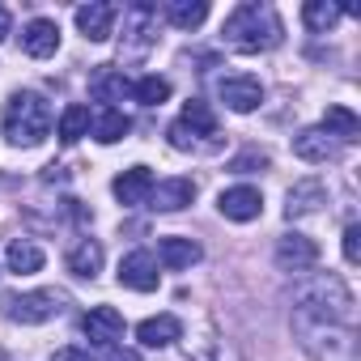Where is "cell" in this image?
I'll return each instance as SVG.
<instances>
[{
    "instance_id": "30bf717a",
    "label": "cell",
    "mask_w": 361,
    "mask_h": 361,
    "mask_svg": "<svg viewBox=\"0 0 361 361\" xmlns=\"http://www.w3.org/2000/svg\"><path fill=\"white\" fill-rule=\"evenodd\" d=\"M217 209H221V217H230V221H255L259 213H264V196H259V188H230V192H221V200H217Z\"/></svg>"
},
{
    "instance_id": "8992f818",
    "label": "cell",
    "mask_w": 361,
    "mask_h": 361,
    "mask_svg": "<svg viewBox=\"0 0 361 361\" xmlns=\"http://www.w3.org/2000/svg\"><path fill=\"white\" fill-rule=\"evenodd\" d=\"M217 94H221V102H226L230 111H238V115H247V111H255V106L264 102L259 77H221Z\"/></svg>"
},
{
    "instance_id": "9c48e42d",
    "label": "cell",
    "mask_w": 361,
    "mask_h": 361,
    "mask_svg": "<svg viewBox=\"0 0 361 361\" xmlns=\"http://www.w3.org/2000/svg\"><path fill=\"white\" fill-rule=\"evenodd\" d=\"M115 18H119V9H115V5H106V0H90V5H81V9H77V26H81V35H85L90 43H106V39H111Z\"/></svg>"
},
{
    "instance_id": "484cf974",
    "label": "cell",
    "mask_w": 361,
    "mask_h": 361,
    "mask_svg": "<svg viewBox=\"0 0 361 361\" xmlns=\"http://www.w3.org/2000/svg\"><path fill=\"white\" fill-rule=\"evenodd\" d=\"M90 106H81V102H73V106H64V115H60V140L64 145H77L85 132H90Z\"/></svg>"
},
{
    "instance_id": "6da1fadb",
    "label": "cell",
    "mask_w": 361,
    "mask_h": 361,
    "mask_svg": "<svg viewBox=\"0 0 361 361\" xmlns=\"http://www.w3.org/2000/svg\"><path fill=\"white\" fill-rule=\"evenodd\" d=\"M293 302H298V314H310V319H327V323H344V327H353V319H357V302L336 272L306 276L293 289Z\"/></svg>"
},
{
    "instance_id": "d4e9b609",
    "label": "cell",
    "mask_w": 361,
    "mask_h": 361,
    "mask_svg": "<svg viewBox=\"0 0 361 361\" xmlns=\"http://www.w3.org/2000/svg\"><path fill=\"white\" fill-rule=\"evenodd\" d=\"M178 123H183L192 136H213V132H217V115H213L209 102H200V98H192V102L183 106V119H178Z\"/></svg>"
},
{
    "instance_id": "ac0fdd59",
    "label": "cell",
    "mask_w": 361,
    "mask_h": 361,
    "mask_svg": "<svg viewBox=\"0 0 361 361\" xmlns=\"http://www.w3.org/2000/svg\"><path fill=\"white\" fill-rule=\"evenodd\" d=\"M64 264H68V272H73V276L94 281V276H98V268H102V247H98L94 238H81V243H73V247H68Z\"/></svg>"
},
{
    "instance_id": "83f0119b",
    "label": "cell",
    "mask_w": 361,
    "mask_h": 361,
    "mask_svg": "<svg viewBox=\"0 0 361 361\" xmlns=\"http://www.w3.org/2000/svg\"><path fill=\"white\" fill-rule=\"evenodd\" d=\"M132 98L145 102V106H161V102L170 98V81L157 77V73H149V77H140V81L132 85Z\"/></svg>"
},
{
    "instance_id": "7a4b0ae2",
    "label": "cell",
    "mask_w": 361,
    "mask_h": 361,
    "mask_svg": "<svg viewBox=\"0 0 361 361\" xmlns=\"http://www.w3.org/2000/svg\"><path fill=\"white\" fill-rule=\"evenodd\" d=\"M221 35H226V43L234 51H272L285 39V26H281L272 5H255V0H247V5H238L226 18Z\"/></svg>"
},
{
    "instance_id": "4fadbf2b",
    "label": "cell",
    "mask_w": 361,
    "mask_h": 361,
    "mask_svg": "<svg viewBox=\"0 0 361 361\" xmlns=\"http://www.w3.org/2000/svg\"><path fill=\"white\" fill-rule=\"evenodd\" d=\"M115 200L123 204V209H136V204H145L149 200V192H153V174H149V166H132V170H123L119 178H115Z\"/></svg>"
},
{
    "instance_id": "3957f363",
    "label": "cell",
    "mask_w": 361,
    "mask_h": 361,
    "mask_svg": "<svg viewBox=\"0 0 361 361\" xmlns=\"http://www.w3.org/2000/svg\"><path fill=\"white\" fill-rule=\"evenodd\" d=\"M51 123H56V115H51V102L43 94H35V90L9 94V102H5V140L9 145L35 149L39 140L51 136Z\"/></svg>"
},
{
    "instance_id": "277c9868",
    "label": "cell",
    "mask_w": 361,
    "mask_h": 361,
    "mask_svg": "<svg viewBox=\"0 0 361 361\" xmlns=\"http://www.w3.org/2000/svg\"><path fill=\"white\" fill-rule=\"evenodd\" d=\"M293 331H298V344L314 361H357V327L310 319V314L293 310Z\"/></svg>"
},
{
    "instance_id": "2e32d148",
    "label": "cell",
    "mask_w": 361,
    "mask_h": 361,
    "mask_svg": "<svg viewBox=\"0 0 361 361\" xmlns=\"http://www.w3.org/2000/svg\"><path fill=\"white\" fill-rule=\"evenodd\" d=\"M319 204H327V188L319 183V178H302V183H293V188H289L285 217H289V221H293V217H306V213H314Z\"/></svg>"
},
{
    "instance_id": "ba28073f",
    "label": "cell",
    "mask_w": 361,
    "mask_h": 361,
    "mask_svg": "<svg viewBox=\"0 0 361 361\" xmlns=\"http://www.w3.org/2000/svg\"><path fill=\"white\" fill-rule=\"evenodd\" d=\"M119 285L136 289V293H153L157 289V259L149 251H132L119 259Z\"/></svg>"
},
{
    "instance_id": "f546056e",
    "label": "cell",
    "mask_w": 361,
    "mask_h": 361,
    "mask_svg": "<svg viewBox=\"0 0 361 361\" xmlns=\"http://www.w3.org/2000/svg\"><path fill=\"white\" fill-rule=\"evenodd\" d=\"M166 136H170V145H174V149H192V145H196V136H192L183 123H170V132H166Z\"/></svg>"
},
{
    "instance_id": "1f68e13d",
    "label": "cell",
    "mask_w": 361,
    "mask_h": 361,
    "mask_svg": "<svg viewBox=\"0 0 361 361\" xmlns=\"http://www.w3.org/2000/svg\"><path fill=\"white\" fill-rule=\"evenodd\" d=\"M51 361H90V357H85V348H56Z\"/></svg>"
},
{
    "instance_id": "5b68a950",
    "label": "cell",
    "mask_w": 361,
    "mask_h": 361,
    "mask_svg": "<svg viewBox=\"0 0 361 361\" xmlns=\"http://www.w3.org/2000/svg\"><path fill=\"white\" fill-rule=\"evenodd\" d=\"M56 310H60V293H51V289L22 293V298H9V302H5V314H9L13 323H26V327L56 319Z\"/></svg>"
},
{
    "instance_id": "836d02e7",
    "label": "cell",
    "mask_w": 361,
    "mask_h": 361,
    "mask_svg": "<svg viewBox=\"0 0 361 361\" xmlns=\"http://www.w3.org/2000/svg\"><path fill=\"white\" fill-rule=\"evenodd\" d=\"M5 35H9V9L0 5V43H5Z\"/></svg>"
},
{
    "instance_id": "d6a6232c",
    "label": "cell",
    "mask_w": 361,
    "mask_h": 361,
    "mask_svg": "<svg viewBox=\"0 0 361 361\" xmlns=\"http://www.w3.org/2000/svg\"><path fill=\"white\" fill-rule=\"evenodd\" d=\"M102 361H140V357H136V353H132V348H115V344H111V348H106V357H102Z\"/></svg>"
},
{
    "instance_id": "5bb4252c",
    "label": "cell",
    "mask_w": 361,
    "mask_h": 361,
    "mask_svg": "<svg viewBox=\"0 0 361 361\" xmlns=\"http://www.w3.org/2000/svg\"><path fill=\"white\" fill-rule=\"evenodd\" d=\"M22 47H26V56H35V60L56 56V51H60V26H56L51 18H35V22L22 30Z\"/></svg>"
},
{
    "instance_id": "52a82bcc",
    "label": "cell",
    "mask_w": 361,
    "mask_h": 361,
    "mask_svg": "<svg viewBox=\"0 0 361 361\" xmlns=\"http://www.w3.org/2000/svg\"><path fill=\"white\" fill-rule=\"evenodd\" d=\"M276 264H281V272H310L319 264V247L306 234H285L276 243Z\"/></svg>"
},
{
    "instance_id": "8fae6325",
    "label": "cell",
    "mask_w": 361,
    "mask_h": 361,
    "mask_svg": "<svg viewBox=\"0 0 361 361\" xmlns=\"http://www.w3.org/2000/svg\"><path fill=\"white\" fill-rule=\"evenodd\" d=\"M81 327H85L90 344H102V348H111V344L123 336V314H119L115 306H94V310L81 319Z\"/></svg>"
},
{
    "instance_id": "7402d4cb",
    "label": "cell",
    "mask_w": 361,
    "mask_h": 361,
    "mask_svg": "<svg viewBox=\"0 0 361 361\" xmlns=\"http://www.w3.org/2000/svg\"><path fill=\"white\" fill-rule=\"evenodd\" d=\"M166 18H170V26H178V30H196V26L209 18V5H204V0H170V5H166Z\"/></svg>"
},
{
    "instance_id": "4316f807",
    "label": "cell",
    "mask_w": 361,
    "mask_h": 361,
    "mask_svg": "<svg viewBox=\"0 0 361 361\" xmlns=\"http://www.w3.org/2000/svg\"><path fill=\"white\" fill-rule=\"evenodd\" d=\"M340 5H331V0H306L302 5V22L310 26V30H331L336 22H340Z\"/></svg>"
},
{
    "instance_id": "ffe728a7",
    "label": "cell",
    "mask_w": 361,
    "mask_h": 361,
    "mask_svg": "<svg viewBox=\"0 0 361 361\" xmlns=\"http://www.w3.org/2000/svg\"><path fill=\"white\" fill-rule=\"evenodd\" d=\"M90 90H94L98 102H123V98L132 94V81H128L123 73H115V68H98L94 81H90Z\"/></svg>"
},
{
    "instance_id": "7c38bea8",
    "label": "cell",
    "mask_w": 361,
    "mask_h": 361,
    "mask_svg": "<svg viewBox=\"0 0 361 361\" xmlns=\"http://www.w3.org/2000/svg\"><path fill=\"white\" fill-rule=\"evenodd\" d=\"M196 200V183L192 178H166V183H153L149 192V204L157 213H178V209H188Z\"/></svg>"
},
{
    "instance_id": "d6986e66",
    "label": "cell",
    "mask_w": 361,
    "mask_h": 361,
    "mask_svg": "<svg viewBox=\"0 0 361 361\" xmlns=\"http://www.w3.org/2000/svg\"><path fill=\"white\" fill-rule=\"evenodd\" d=\"M157 259L170 268V272H183L192 264H200V247L192 238H161L157 243Z\"/></svg>"
},
{
    "instance_id": "e0dca14e",
    "label": "cell",
    "mask_w": 361,
    "mask_h": 361,
    "mask_svg": "<svg viewBox=\"0 0 361 361\" xmlns=\"http://www.w3.org/2000/svg\"><path fill=\"white\" fill-rule=\"evenodd\" d=\"M178 336H183V323H178L174 314H153V319H145V323L136 327V340H140L145 348H166V344H174Z\"/></svg>"
},
{
    "instance_id": "44dd1931",
    "label": "cell",
    "mask_w": 361,
    "mask_h": 361,
    "mask_svg": "<svg viewBox=\"0 0 361 361\" xmlns=\"http://www.w3.org/2000/svg\"><path fill=\"white\" fill-rule=\"evenodd\" d=\"M43 247L39 243H30V238H13L9 243V272H18V276H30V272H39L43 268Z\"/></svg>"
},
{
    "instance_id": "f1b7e54d",
    "label": "cell",
    "mask_w": 361,
    "mask_h": 361,
    "mask_svg": "<svg viewBox=\"0 0 361 361\" xmlns=\"http://www.w3.org/2000/svg\"><path fill=\"white\" fill-rule=\"evenodd\" d=\"M344 259L361 264V226H344Z\"/></svg>"
},
{
    "instance_id": "9a60e30c",
    "label": "cell",
    "mask_w": 361,
    "mask_h": 361,
    "mask_svg": "<svg viewBox=\"0 0 361 361\" xmlns=\"http://www.w3.org/2000/svg\"><path fill=\"white\" fill-rule=\"evenodd\" d=\"M293 153H298L302 161H336V157H340V145H336L323 128H306V132L293 136Z\"/></svg>"
},
{
    "instance_id": "cb8c5ba5",
    "label": "cell",
    "mask_w": 361,
    "mask_h": 361,
    "mask_svg": "<svg viewBox=\"0 0 361 361\" xmlns=\"http://www.w3.org/2000/svg\"><path fill=\"white\" fill-rule=\"evenodd\" d=\"M323 132H327V136H340V140H357L361 119H357L348 106H327V111H323Z\"/></svg>"
},
{
    "instance_id": "4dcf8cb0",
    "label": "cell",
    "mask_w": 361,
    "mask_h": 361,
    "mask_svg": "<svg viewBox=\"0 0 361 361\" xmlns=\"http://www.w3.org/2000/svg\"><path fill=\"white\" fill-rule=\"evenodd\" d=\"M251 166H268V157H264V153H243V157H234V170H238V174H251Z\"/></svg>"
},
{
    "instance_id": "603a6c76",
    "label": "cell",
    "mask_w": 361,
    "mask_h": 361,
    "mask_svg": "<svg viewBox=\"0 0 361 361\" xmlns=\"http://www.w3.org/2000/svg\"><path fill=\"white\" fill-rule=\"evenodd\" d=\"M132 132V119L119 111V106H106L98 119H94V136L102 140V145H115V140H123Z\"/></svg>"
}]
</instances>
